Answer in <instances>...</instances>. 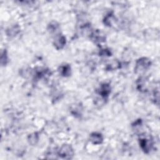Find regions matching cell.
<instances>
[{
	"label": "cell",
	"mask_w": 160,
	"mask_h": 160,
	"mask_svg": "<svg viewBox=\"0 0 160 160\" xmlns=\"http://www.w3.org/2000/svg\"><path fill=\"white\" fill-rule=\"evenodd\" d=\"M59 74H61V76L64 77H67L71 74V69L69 65L64 64V65L61 66L59 68Z\"/></svg>",
	"instance_id": "9"
},
{
	"label": "cell",
	"mask_w": 160,
	"mask_h": 160,
	"mask_svg": "<svg viewBox=\"0 0 160 160\" xmlns=\"http://www.w3.org/2000/svg\"><path fill=\"white\" fill-rule=\"evenodd\" d=\"M89 140L94 144H100L103 141V137L99 132H92L89 136Z\"/></svg>",
	"instance_id": "6"
},
{
	"label": "cell",
	"mask_w": 160,
	"mask_h": 160,
	"mask_svg": "<svg viewBox=\"0 0 160 160\" xmlns=\"http://www.w3.org/2000/svg\"><path fill=\"white\" fill-rule=\"evenodd\" d=\"M116 18L112 14H108L104 19V23L108 26H111L115 22Z\"/></svg>",
	"instance_id": "11"
},
{
	"label": "cell",
	"mask_w": 160,
	"mask_h": 160,
	"mask_svg": "<svg viewBox=\"0 0 160 160\" xmlns=\"http://www.w3.org/2000/svg\"><path fill=\"white\" fill-rule=\"evenodd\" d=\"M99 53L101 54V56H111V52L107 49H101V51Z\"/></svg>",
	"instance_id": "17"
},
{
	"label": "cell",
	"mask_w": 160,
	"mask_h": 160,
	"mask_svg": "<svg viewBox=\"0 0 160 160\" xmlns=\"http://www.w3.org/2000/svg\"><path fill=\"white\" fill-rule=\"evenodd\" d=\"M38 138H39V136H38V134L37 132H34L31 134H30L29 136H28V142L30 144L34 146L35 144H36V143L38 142Z\"/></svg>",
	"instance_id": "12"
},
{
	"label": "cell",
	"mask_w": 160,
	"mask_h": 160,
	"mask_svg": "<svg viewBox=\"0 0 160 160\" xmlns=\"http://www.w3.org/2000/svg\"><path fill=\"white\" fill-rule=\"evenodd\" d=\"M120 62L118 61L113 60L110 62L109 64H108L106 66V69L108 70H114L119 68Z\"/></svg>",
	"instance_id": "13"
},
{
	"label": "cell",
	"mask_w": 160,
	"mask_h": 160,
	"mask_svg": "<svg viewBox=\"0 0 160 160\" xmlns=\"http://www.w3.org/2000/svg\"><path fill=\"white\" fill-rule=\"evenodd\" d=\"M110 92L111 87L109 84L107 83L102 84L97 90V93L103 99H106L108 97Z\"/></svg>",
	"instance_id": "4"
},
{
	"label": "cell",
	"mask_w": 160,
	"mask_h": 160,
	"mask_svg": "<svg viewBox=\"0 0 160 160\" xmlns=\"http://www.w3.org/2000/svg\"><path fill=\"white\" fill-rule=\"evenodd\" d=\"M151 64V61L147 58H141L137 60L136 63V66L134 68L135 72L138 74H141L144 72Z\"/></svg>",
	"instance_id": "1"
},
{
	"label": "cell",
	"mask_w": 160,
	"mask_h": 160,
	"mask_svg": "<svg viewBox=\"0 0 160 160\" xmlns=\"http://www.w3.org/2000/svg\"><path fill=\"white\" fill-rule=\"evenodd\" d=\"M142 121H141V119H138L136 122H134V124H132V129L135 131L136 133L139 132L142 129Z\"/></svg>",
	"instance_id": "14"
},
{
	"label": "cell",
	"mask_w": 160,
	"mask_h": 160,
	"mask_svg": "<svg viewBox=\"0 0 160 160\" xmlns=\"http://www.w3.org/2000/svg\"><path fill=\"white\" fill-rule=\"evenodd\" d=\"M19 32H20V28L18 25H14L11 26V28H9L6 31L7 35L10 37H14L16 36Z\"/></svg>",
	"instance_id": "10"
},
{
	"label": "cell",
	"mask_w": 160,
	"mask_h": 160,
	"mask_svg": "<svg viewBox=\"0 0 160 160\" xmlns=\"http://www.w3.org/2000/svg\"><path fill=\"white\" fill-rule=\"evenodd\" d=\"M8 62V55L6 49L1 52V64L2 66H5Z\"/></svg>",
	"instance_id": "15"
},
{
	"label": "cell",
	"mask_w": 160,
	"mask_h": 160,
	"mask_svg": "<svg viewBox=\"0 0 160 160\" xmlns=\"http://www.w3.org/2000/svg\"><path fill=\"white\" fill-rule=\"evenodd\" d=\"M71 112L74 116H76L78 114V115L81 114V108H80V106H78V105H75V107L72 108Z\"/></svg>",
	"instance_id": "16"
},
{
	"label": "cell",
	"mask_w": 160,
	"mask_h": 160,
	"mask_svg": "<svg viewBox=\"0 0 160 160\" xmlns=\"http://www.w3.org/2000/svg\"><path fill=\"white\" fill-rule=\"evenodd\" d=\"M91 37L95 42H101L105 40V36L101 31H97L91 32Z\"/></svg>",
	"instance_id": "7"
},
{
	"label": "cell",
	"mask_w": 160,
	"mask_h": 160,
	"mask_svg": "<svg viewBox=\"0 0 160 160\" xmlns=\"http://www.w3.org/2000/svg\"><path fill=\"white\" fill-rule=\"evenodd\" d=\"M59 25L56 21H51L48 26V31L50 34H56L59 32Z\"/></svg>",
	"instance_id": "8"
},
{
	"label": "cell",
	"mask_w": 160,
	"mask_h": 160,
	"mask_svg": "<svg viewBox=\"0 0 160 160\" xmlns=\"http://www.w3.org/2000/svg\"><path fill=\"white\" fill-rule=\"evenodd\" d=\"M139 146L145 153H149L152 147V140L146 137H141L139 138Z\"/></svg>",
	"instance_id": "3"
},
{
	"label": "cell",
	"mask_w": 160,
	"mask_h": 160,
	"mask_svg": "<svg viewBox=\"0 0 160 160\" xmlns=\"http://www.w3.org/2000/svg\"><path fill=\"white\" fill-rule=\"evenodd\" d=\"M66 42V38L62 35H56L53 41V45L56 49H61L64 48Z\"/></svg>",
	"instance_id": "5"
},
{
	"label": "cell",
	"mask_w": 160,
	"mask_h": 160,
	"mask_svg": "<svg viewBox=\"0 0 160 160\" xmlns=\"http://www.w3.org/2000/svg\"><path fill=\"white\" fill-rule=\"evenodd\" d=\"M58 156L62 158L69 159L74 156V150L72 146L69 144H63L58 152Z\"/></svg>",
	"instance_id": "2"
}]
</instances>
